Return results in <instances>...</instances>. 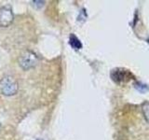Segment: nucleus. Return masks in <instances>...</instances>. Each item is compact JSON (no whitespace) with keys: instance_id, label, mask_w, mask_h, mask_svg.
<instances>
[{"instance_id":"obj_8","label":"nucleus","mask_w":149,"mask_h":140,"mask_svg":"<svg viewBox=\"0 0 149 140\" xmlns=\"http://www.w3.org/2000/svg\"><path fill=\"white\" fill-rule=\"evenodd\" d=\"M0 128H1V123H0Z\"/></svg>"},{"instance_id":"obj_1","label":"nucleus","mask_w":149,"mask_h":140,"mask_svg":"<svg viewBox=\"0 0 149 140\" xmlns=\"http://www.w3.org/2000/svg\"><path fill=\"white\" fill-rule=\"evenodd\" d=\"M18 82L11 76H5L0 80V93L5 96H12L18 92Z\"/></svg>"},{"instance_id":"obj_5","label":"nucleus","mask_w":149,"mask_h":140,"mask_svg":"<svg viewBox=\"0 0 149 140\" xmlns=\"http://www.w3.org/2000/svg\"><path fill=\"white\" fill-rule=\"evenodd\" d=\"M69 43L72 46V48H74V50H80L82 48V44H81L80 40H79L74 35H72L71 36H70Z\"/></svg>"},{"instance_id":"obj_3","label":"nucleus","mask_w":149,"mask_h":140,"mask_svg":"<svg viewBox=\"0 0 149 140\" xmlns=\"http://www.w3.org/2000/svg\"><path fill=\"white\" fill-rule=\"evenodd\" d=\"M14 20V14L9 6H4L0 8V27H8Z\"/></svg>"},{"instance_id":"obj_4","label":"nucleus","mask_w":149,"mask_h":140,"mask_svg":"<svg viewBox=\"0 0 149 140\" xmlns=\"http://www.w3.org/2000/svg\"><path fill=\"white\" fill-rule=\"evenodd\" d=\"M111 77L113 78L114 81L121 82V81L129 80L130 78V75L128 71H126L124 69H116L112 71Z\"/></svg>"},{"instance_id":"obj_2","label":"nucleus","mask_w":149,"mask_h":140,"mask_svg":"<svg viewBox=\"0 0 149 140\" xmlns=\"http://www.w3.org/2000/svg\"><path fill=\"white\" fill-rule=\"evenodd\" d=\"M37 62H38V59H37V56L30 50H26L24 51L19 58V64L23 70H29L33 67H35Z\"/></svg>"},{"instance_id":"obj_7","label":"nucleus","mask_w":149,"mask_h":140,"mask_svg":"<svg viewBox=\"0 0 149 140\" xmlns=\"http://www.w3.org/2000/svg\"><path fill=\"white\" fill-rule=\"evenodd\" d=\"M44 1H33V5L34 6H37V8H41L44 5Z\"/></svg>"},{"instance_id":"obj_6","label":"nucleus","mask_w":149,"mask_h":140,"mask_svg":"<svg viewBox=\"0 0 149 140\" xmlns=\"http://www.w3.org/2000/svg\"><path fill=\"white\" fill-rule=\"evenodd\" d=\"M142 109H143L144 118H146V120L149 123V103H146V104L143 106Z\"/></svg>"}]
</instances>
